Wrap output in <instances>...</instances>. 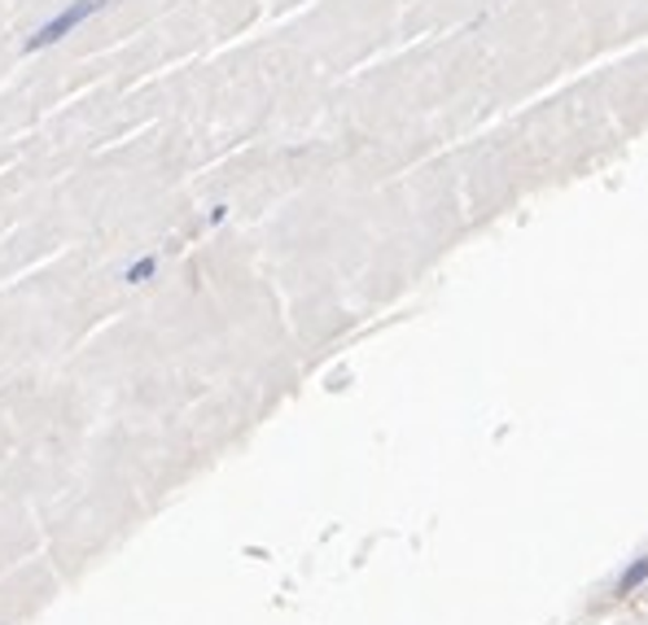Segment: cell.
Returning a JSON list of instances; mask_svg holds the SVG:
<instances>
[{"label":"cell","mask_w":648,"mask_h":625,"mask_svg":"<svg viewBox=\"0 0 648 625\" xmlns=\"http://www.w3.org/2000/svg\"><path fill=\"white\" fill-rule=\"evenodd\" d=\"M154 271H158V259L145 254V259H136L132 268L123 271V280H127V284H145V280H154Z\"/></svg>","instance_id":"cell-3"},{"label":"cell","mask_w":648,"mask_h":625,"mask_svg":"<svg viewBox=\"0 0 648 625\" xmlns=\"http://www.w3.org/2000/svg\"><path fill=\"white\" fill-rule=\"evenodd\" d=\"M105 4H114V0H71V4H62L40 31H31V40L22 44L27 53H40V49H53V44H62L71 31H80L89 18H96Z\"/></svg>","instance_id":"cell-1"},{"label":"cell","mask_w":648,"mask_h":625,"mask_svg":"<svg viewBox=\"0 0 648 625\" xmlns=\"http://www.w3.org/2000/svg\"><path fill=\"white\" fill-rule=\"evenodd\" d=\"M0 625H9V622H0Z\"/></svg>","instance_id":"cell-4"},{"label":"cell","mask_w":648,"mask_h":625,"mask_svg":"<svg viewBox=\"0 0 648 625\" xmlns=\"http://www.w3.org/2000/svg\"><path fill=\"white\" fill-rule=\"evenodd\" d=\"M645 582H648V551H645V555H636V560H631V564L618 573V582H614V595H618V600H627V595H636Z\"/></svg>","instance_id":"cell-2"}]
</instances>
